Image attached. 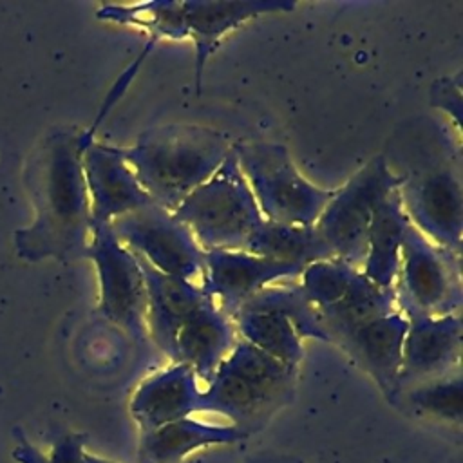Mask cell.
<instances>
[{
    "instance_id": "obj_14",
    "label": "cell",
    "mask_w": 463,
    "mask_h": 463,
    "mask_svg": "<svg viewBox=\"0 0 463 463\" xmlns=\"http://www.w3.org/2000/svg\"><path fill=\"white\" fill-rule=\"evenodd\" d=\"M407 326V317L394 309L389 315L358 326L336 340V345L376 382L391 403H396L400 392L398 380Z\"/></svg>"
},
{
    "instance_id": "obj_2",
    "label": "cell",
    "mask_w": 463,
    "mask_h": 463,
    "mask_svg": "<svg viewBox=\"0 0 463 463\" xmlns=\"http://www.w3.org/2000/svg\"><path fill=\"white\" fill-rule=\"evenodd\" d=\"M232 148L221 130L192 123L154 127L143 130L132 146H119L141 188L168 212L208 181Z\"/></svg>"
},
{
    "instance_id": "obj_7",
    "label": "cell",
    "mask_w": 463,
    "mask_h": 463,
    "mask_svg": "<svg viewBox=\"0 0 463 463\" xmlns=\"http://www.w3.org/2000/svg\"><path fill=\"white\" fill-rule=\"evenodd\" d=\"M392 289L396 309L405 317L459 315L461 255L436 246L409 224Z\"/></svg>"
},
{
    "instance_id": "obj_16",
    "label": "cell",
    "mask_w": 463,
    "mask_h": 463,
    "mask_svg": "<svg viewBox=\"0 0 463 463\" xmlns=\"http://www.w3.org/2000/svg\"><path fill=\"white\" fill-rule=\"evenodd\" d=\"M137 262L146 291V333L170 358L179 329L197 309L213 300L199 284L159 273L141 257H137Z\"/></svg>"
},
{
    "instance_id": "obj_6",
    "label": "cell",
    "mask_w": 463,
    "mask_h": 463,
    "mask_svg": "<svg viewBox=\"0 0 463 463\" xmlns=\"http://www.w3.org/2000/svg\"><path fill=\"white\" fill-rule=\"evenodd\" d=\"M400 184L398 174L383 156L369 159L324 206L313 224L333 253L353 268H360L367 251V233L380 203Z\"/></svg>"
},
{
    "instance_id": "obj_10",
    "label": "cell",
    "mask_w": 463,
    "mask_h": 463,
    "mask_svg": "<svg viewBox=\"0 0 463 463\" xmlns=\"http://www.w3.org/2000/svg\"><path fill=\"white\" fill-rule=\"evenodd\" d=\"M114 235L132 253L168 277L194 282L204 273V251L175 215L157 204L110 222Z\"/></svg>"
},
{
    "instance_id": "obj_8",
    "label": "cell",
    "mask_w": 463,
    "mask_h": 463,
    "mask_svg": "<svg viewBox=\"0 0 463 463\" xmlns=\"http://www.w3.org/2000/svg\"><path fill=\"white\" fill-rule=\"evenodd\" d=\"M398 177V194L409 222L436 246L461 255L463 192L459 161L425 163Z\"/></svg>"
},
{
    "instance_id": "obj_21",
    "label": "cell",
    "mask_w": 463,
    "mask_h": 463,
    "mask_svg": "<svg viewBox=\"0 0 463 463\" xmlns=\"http://www.w3.org/2000/svg\"><path fill=\"white\" fill-rule=\"evenodd\" d=\"M232 320L242 340L282 362L284 365L295 369L298 367L304 356L302 338L282 313L266 306L246 302Z\"/></svg>"
},
{
    "instance_id": "obj_12",
    "label": "cell",
    "mask_w": 463,
    "mask_h": 463,
    "mask_svg": "<svg viewBox=\"0 0 463 463\" xmlns=\"http://www.w3.org/2000/svg\"><path fill=\"white\" fill-rule=\"evenodd\" d=\"M400 369V392L416 383L441 378L459 371L461 362V315L407 317ZM398 392V396H400Z\"/></svg>"
},
{
    "instance_id": "obj_29",
    "label": "cell",
    "mask_w": 463,
    "mask_h": 463,
    "mask_svg": "<svg viewBox=\"0 0 463 463\" xmlns=\"http://www.w3.org/2000/svg\"><path fill=\"white\" fill-rule=\"evenodd\" d=\"M430 105L452 118L456 132H459L461 118V72L439 78L430 87Z\"/></svg>"
},
{
    "instance_id": "obj_20",
    "label": "cell",
    "mask_w": 463,
    "mask_h": 463,
    "mask_svg": "<svg viewBox=\"0 0 463 463\" xmlns=\"http://www.w3.org/2000/svg\"><path fill=\"white\" fill-rule=\"evenodd\" d=\"M398 188L376 208L369 233L364 268L360 269L374 286L392 289L400 266L402 242L409 226Z\"/></svg>"
},
{
    "instance_id": "obj_24",
    "label": "cell",
    "mask_w": 463,
    "mask_h": 463,
    "mask_svg": "<svg viewBox=\"0 0 463 463\" xmlns=\"http://www.w3.org/2000/svg\"><path fill=\"white\" fill-rule=\"evenodd\" d=\"M96 18L118 25L141 27L150 33V38L159 40H186V24L183 2L152 0L139 4H105L96 11Z\"/></svg>"
},
{
    "instance_id": "obj_25",
    "label": "cell",
    "mask_w": 463,
    "mask_h": 463,
    "mask_svg": "<svg viewBox=\"0 0 463 463\" xmlns=\"http://www.w3.org/2000/svg\"><path fill=\"white\" fill-rule=\"evenodd\" d=\"M402 396H405L407 403L420 414L450 423L461 421L463 382L459 371L407 387L400 392L398 400Z\"/></svg>"
},
{
    "instance_id": "obj_28",
    "label": "cell",
    "mask_w": 463,
    "mask_h": 463,
    "mask_svg": "<svg viewBox=\"0 0 463 463\" xmlns=\"http://www.w3.org/2000/svg\"><path fill=\"white\" fill-rule=\"evenodd\" d=\"M14 436L18 443H16V449L13 450V458L18 463H89L83 452V443H85L83 434H67L56 439L51 458L42 456V452L34 449L27 441L24 432H20L18 429L14 430Z\"/></svg>"
},
{
    "instance_id": "obj_1",
    "label": "cell",
    "mask_w": 463,
    "mask_h": 463,
    "mask_svg": "<svg viewBox=\"0 0 463 463\" xmlns=\"http://www.w3.org/2000/svg\"><path fill=\"white\" fill-rule=\"evenodd\" d=\"M92 143L94 134L89 128L54 130L33 154L25 183L36 217L14 235L22 259L34 262L47 257H85L92 219L81 159Z\"/></svg>"
},
{
    "instance_id": "obj_17",
    "label": "cell",
    "mask_w": 463,
    "mask_h": 463,
    "mask_svg": "<svg viewBox=\"0 0 463 463\" xmlns=\"http://www.w3.org/2000/svg\"><path fill=\"white\" fill-rule=\"evenodd\" d=\"M201 394L195 373L184 364H172L137 387L130 402V412L141 430L150 432L201 412Z\"/></svg>"
},
{
    "instance_id": "obj_3",
    "label": "cell",
    "mask_w": 463,
    "mask_h": 463,
    "mask_svg": "<svg viewBox=\"0 0 463 463\" xmlns=\"http://www.w3.org/2000/svg\"><path fill=\"white\" fill-rule=\"evenodd\" d=\"M295 376V367L239 340L206 383L201 412L226 416L235 427L250 432L289 400Z\"/></svg>"
},
{
    "instance_id": "obj_30",
    "label": "cell",
    "mask_w": 463,
    "mask_h": 463,
    "mask_svg": "<svg viewBox=\"0 0 463 463\" xmlns=\"http://www.w3.org/2000/svg\"><path fill=\"white\" fill-rule=\"evenodd\" d=\"M257 463H295L293 459H282V458H260Z\"/></svg>"
},
{
    "instance_id": "obj_11",
    "label": "cell",
    "mask_w": 463,
    "mask_h": 463,
    "mask_svg": "<svg viewBox=\"0 0 463 463\" xmlns=\"http://www.w3.org/2000/svg\"><path fill=\"white\" fill-rule=\"evenodd\" d=\"M302 269L295 264L268 260L246 251L213 250L204 251V273L199 286L224 315L233 318L253 295L277 279L300 275Z\"/></svg>"
},
{
    "instance_id": "obj_26",
    "label": "cell",
    "mask_w": 463,
    "mask_h": 463,
    "mask_svg": "<svg viewBox=\"0 0 463 463\" xmlns=\"http://www.w3.org/2000/svg\"><path fill=\"white\" fill-rule=\"evenodd\" d=\"M248 302L271 307L279 313H282L297 329L298 336L304 338H317L329 342L317 307L306 298L300 286L291 288H264L257 295H253ZM246 304V302H244Z\"/></svg>"
},
{
    "instance_id": "obj_27",
    "label": "cell",
    "mask_w": 463,
    "mask_h": 463,
    "mask_svg": "<svg viewBox=\"0 0 463 463\" xmlns=\"http://www.w3.org/2000/svg\"><path fill=\"white\" fill-rule=\"evenodd\" d=\"M358 271V268H353L340 259L317 260L302 269L300 289L317 311H320L333 306L347 293Z\"/></svg>"
},
{
    "instance_id": "obj_31",
    "label": "cell",
    "mask_w": 463,
    "mask_h": 463,
    "mask_svg": "<svg viewBox=\"0 0 463 463\" xmlns=\"http://www.w3.org/2000/svg\"><path fill=\"white\" fill-rule=\"evenodd\" d=\"M87 456V461L89 463H112L109 459H103V458H96V456H90V454H85Z\"/></svg>"
},
{
    "instance_id": "obj_5",
    "label": "cell",
    "mask_w": 463,
    "mask_h": 463,
    "mask_svg": "<svg viewBox=\"0 0 463 463\" xmlns=\"http://www.w3.org/2000/svg\"><path fill=\"white\" fill-rule=\"evenodd\" d=\"M233 154L266 221L313 226L335 194V190L309 183L284 145L237 143Z\"/></svg>"
},
{
    "instance_id": "obj_13",
    "label": "cell",
    "mask_w": 463,
    "mask_h": 463,
    "mask_svg": "<svg viewBox=\"0 0 463 463\" xmlns=\"http://www.w3.org/2000/svg\"><path fill=\"white\" fill-rule=\"evenodd\" d=\"M83 175L92 222H112L154 204L121 156L119 146L92 143L83 152Z\"/></svg>"
},
{
    "instance_id": "obj_22",
    "label": "cell",
    "mask_w": 463,
    "mask_h": 463,
    "mask_svg": "<svg viewBox=\"0 0 463 463\" xmlns=\"http://www.w3.org/2000/svg\"><path fill=\"white\" fill-rule=\"evenodd\" d=\"M244 251L255 257L295 264L300 268H306L317 260L333 259L331 250L318 235L315 226L282 224L266 219L253 232Z\"/></svg>"
},
{
    "instance_id": "obj_18",
    "label": "cell",
    "mask_w": 463,
    "mask_h": 463,
    "mask_svg": "<svg viewBox=\"0 0 463 463\" xmlns=\"http://www.w3.org/2000/svg\"><path fill=\"white\" fill-rule=\"evenodd\" d=\"M233 320L215 302L197 309L179 329L170 360L188 365L197 380L208 383L235 345Z\"/></svg>"
},
{
    "instance_id": "obj_9",
    "label": "cell",
    "mask_w": 463,
    "mask_h": 463,
    "mask_svg": "<svg viewBox=\"0 0 463 463\" xmlns=\"http://www.w3.org/2000/svg\"><path fill=\"white\" fill-rule=\"evenodd\" d=\"M98 271L99 313L136 342L146 338V291L137 257L119 242L109 222H90L85 250Z\"/></svg>"
},
{
    "instance_id": "obj_23",
    "label": "cell",
    "mask_w": 463,
    "mask_h": 463,
    "mask_svg": "<svg viewBox=\"0 0 463 463\" xmlns=\"http://www.w3.org/2000/svg\"><path fill=\"white\" fill-rule=\"evenodd\" d=\"M394 309V289H382L374 286L362 271H358L347 293L333 306L320 309L318 317L329 342L336 344V340L358 326L389 315Z\"/></svg>"
},
{
    "instance_id": "obj_15",
    "label": "cell",
    "mask_w": 463,
    "mask_h": 463,
    "mask_svg": "<svg viewBox=\"0 0 463 463\" xmlns=\"http://www.w3.org/2000/svg\"><path fill=\"white\" fill-rule=\"evenodd\" d=\"M183 9L186 33L195 49V90L201 94L206 61L230 31L260 14L291 11L295 4L286 0H188L183 2Z\"/></svg>"
},
{
    "instance_id": "obj_4",
    "label": "cell",
    "mask_w": 463,
    "mask_h": 463,
    "mask_svg": "<svg viewBox=\"0 0 463 463\" xmlns=\"http://www.w3.org/2000/svg\"><path fill=\"white\" fill-rule=\"evenodd\" d=\"M172 213L190 230L203 251H244L264 221L233 148L213 175L186 195Z\"/></svg>"
},
{
    "instance_id": "obj_19",
    "label": "cell",
    "mask_w": 463,
    "mask_h": 463,
    "mask_svg": "<svg viewBox=\"0 0 463 463\" xmlns=\"http://www.w3.org/2000/svg\"><path fill=\"white\" fill-rule=\"evenodd\" d=\"M248 434V430L235 425H213L183 418L143 432L139 458L141 463H179L197 449L233 443Z\"/></svg>"
}]
</instances>
